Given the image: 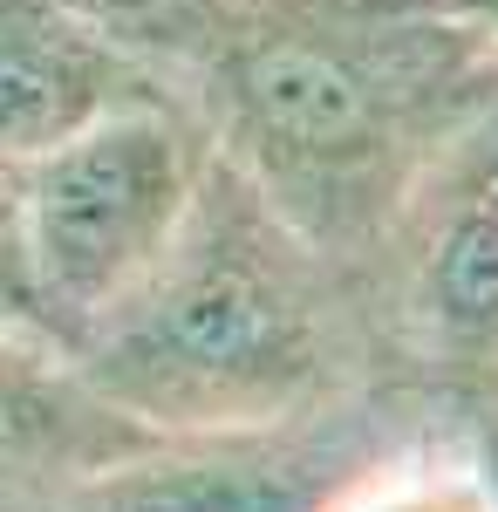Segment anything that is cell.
Wrapping results in <instances>:
<instances>
[{"mask_svg":"<svg viewBox=\"0 0 498 512\" xmlns=\"http://www.w3.org/2000/svg\"><path fill=\"white\" fill-rule=\"evenodd\" d=\"M335 512H485V499H478V478H471V465H396V472H383L376 485H362L348 506Z\"/></svg>","mask_w":498,"mask_h":512,"instance_id":"8","label":"cell"},{"mask_svg":"<svg viewBox=\"0 0 498 512\" xmlns=\"http://www.w3.org/2000/svg\"><path fill=\"white\" fill-rule=\"evenodd\" d=\"M212 171V144L171 96L130 103L21 158V219L62 349L171 246Z\"/></svg>","mask_w":498,"mask_h":512,"instance_id":"3","label":"cell"},{"mask_svg":"<svg viewBox=\"0 0 498 512\" xmlns=\"http://www.w3.org/2000/svg\"><path fill=\"white\" fill-rule=\"evenodd\" d=\"M464 465H471V478H478L485 512H498V390L471 396V444H464Z\"/></svg>","mask_w":498,"mask_h":512,"instance_id":"9","label":"cell"},{"mask_svg":"<svg viewBox=\"0 0 498 512\" xmlns=\"http://www.w3.org/2000/svg\"><path fill=\"white\" fill-rule=\"evenodd\" d=\"M0 328L55 342V328H48V308H41V287H35V260H28L21 164H14V158H0ZM55 349H62V342H55Z\"/></svg>","mask_w":498,"mask_h":512,"instance_id":"7","label":"cell"},{"mask_svg":"<svg viewBox=\"0 0 498 512\" xmlns=\"http://www.w3.org/2000/svg\"><path fill=\"white\" fill-rule=\"evenodd\" d=\"M151 96V69L82 0H0V158L21 164Z\"/></svg>","mask_w":498,"mask_h":512,"instance_id":"6","label":"cell"},{"mask_svg":"<svg viewBox=\"0 0 498 512\" xmlns=\"http://www.w3.org/2000/svg\"><path fill=\"white\" fill-rule=\"evenodd\" d=\"M451 14H458L464 35H478V48L498 62V0H444Z\"/></svg>","mask_w":498,"mask_h":512,"instance_id":"10","label":"cell"},{"mask_svg":"<svg viewBox=\"0 0 498 512\" xmlns=\"http://www.w3.org/2000/svg\"><path fill=\"white\" fill-rule=\"evenodd\" d=\"M157 444L164 437L123 417L69 349L0 328V512H62Z\"/></svg>","mask_w":498,"mask_h":512,"instance_id":"5","label":"cell"},{"mask_svg":"<svg viewBox=\"0 0 498 512\" xmlns=\"http://www.w3.org/2000/svg\"><path fill=\"white\" fill-rule=\"evenodd\" d=\"M273 212L362 274L417 164L498 96L444 0H82Z\"/></svg>","mask_w":498,"mask_h":512,"instance_id":"1","label":"cell"},{"mask_svg":"<svg viewBox=\"0 0 498 512\" xmlns=\"http://www.w3.org/2000/svg\"><path fill=\"white\" fill-rule=\"evenodd\" d=\"M355 287L376 349L458 396L498 390V96L417 164Z\"/></svg>","mask_w":498,"mask_h":512,"instance_id":"4","label":"cell"},{"mask_svg":"<svg viewBox=\"0 0 498 512\" xmlns=\"http://www.w3.org/2000/svg\"><path fill=\"white\" fill-rule=\"evenodd\" d=\"M69 355L157 437H226L355 396L362 362L383 349L355 274L212 151L171 246L82 328Z\"/></svg>","mask_w":498,"mask_h":512,"instance_id":"2","label":"cell"}]
</instances>
